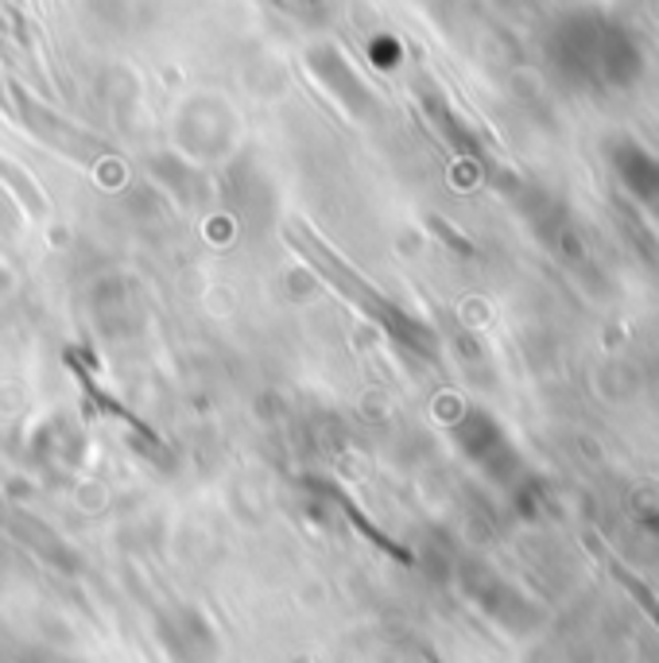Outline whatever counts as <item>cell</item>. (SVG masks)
Returning a JSON list of instances; mask_svg holds the SVG:
<instances>
[{
  "label": "cell",
  "instance_id": "obj_2",
  "mask_svg": "<svg viewBox=\"0 0 659 663\" xmlns=\"http://www.w3.org/2000/svg\"><path fill=\"white\" fill-rule=\"evenodd\" d=\"M0 178H4V183L12 186V191H17L20 198H24L28 206H32V210H43V198H40V191H35L32 183H28V175L20 167H12L9 160H0Z\"/></svg>",
  "mask_w": 659,
  "mask_h": 663
},
{
  "label": "cell",
  "instance_id": "obj_1",
  "mask_svg": "<svg viewBox=\"0 0 659 663\" xmlns=\"http://www.w3.org/2000/svg\"><path fill=\"white\" fill-rule=\"evenodd\" d=\"M594 551H597V555H602V563L609 566V575L617 578V583L625 586L628 594H633V601H636V606L644 609V613L651 617V621H656V629H659V598H656V594H651L648 586H644L640 578L633 575V570H625V563H620V558H613L609 551H605V547H602V543H597V540H594Z\"/></svg>",
  "mask_w": 659,
  "mask_h": 663
},
{
  "label": "cell",
  "instance_id": "obj_3",
  "mask_svg": "<svg viewBox=\"0 0 659 663\" xmlns=\"http://www.w3.org/2000/svg\"><path fill=\"white\" fill-rule=\"evenodd\" d=\"M295 663H306V660H295Z\"/></svg>",
  "mask_w": 659,
  "mask_h": 663
}]
</instances>
